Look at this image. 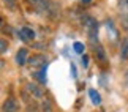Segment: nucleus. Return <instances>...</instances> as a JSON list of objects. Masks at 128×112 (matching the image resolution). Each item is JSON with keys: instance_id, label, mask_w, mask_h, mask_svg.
Segmentation results:
<instances>
[{"instance_id": "1", "label": "nucleus", "mask_w": 128, "mask_h": 112, "mask_svg": "<svg viewBox=\"0 0 128 112\" xmlns=\"http://www.w3.org/2000/svg\"><path fill=\"white\" fill-rule=\"evenodd\" d=\"M28 65H30L32 70H41L43 66L48 65V60H46V57H44V55L36 54V55H33V57L28 58Z\"/></svg>"}, {"instance_id": "2", "label": "nucleus", "mask_w": 128, "mask_h": 112, "mask_svg": "<svg viewBox=\"0 0 128 112\" xmlns=\"http://www.w3.org/2000/svg\"><path fill=\"white\" fill-rule=\"evenodd\" d=\"M119 11L122 16V22L128 28V0H119Z\"/></svg>"}, {"instance_id": "3", "label": "nucleus", "mask_w": 128, "mask_h": 112, "mask_svg": "<svg viewBox=\"0 0 128 112\" xmlns=\"http://www.w3.org/2000/svg\"><path fill=\"white\" fill-rule=\"evenodd\" d=\"M3 112H18L19 109V106H18V101L13 98V96H10V98L5 100V103H3Z\"/></svg>"}, {"instance_id": "4", "label": "nucleus", "mask_w": 128, "mask_h": 112, "mask_svg": "<svg viewBox=\"0 0 128 112\" xmlns=\"http://www.w3.org/2000/svg\"><path fill=\"white\" fill-rule=\"evenodd\" d=\"M27 57H28V49H26V47H21V49L16 52V63H18L19 66L26 65Z\"/></svg>"}, {"instance_id": "5", "label": "nucleus", "mask_w": 128, "mask_h": 112, "mask_svg": "<svg viewBox=\"0 0 128 112\" xmlns=\"http://www.w3.org/2000/svg\"><path fill=\"white\" fill-rule=\"evenodd\" d=\"M19 36H21L24 41L33 40V38H35V30H33V28H30V27H22L21 32H19Z\"/></svg>"}, {"instance_id": "6", "label": "nucleus", "mask_w": 128, "mask_h": 112, "mask_svg": "<svg viewBox=\"0 0 128 112\" xmlns=\"http://www.w3.org/2000/svg\"><path fill=\"white\" fill-rule=\"evenodd\" d=\"M26 90H27L32 96H35V98H43V90H41L36 84H28V85L26 87Z\"/></svg>"}, {"instance_id": "7", "label": "nucleus", "mask_w": 128, "mask_h": 112, "mask_svg": "<svg viewBox=\"0 0 128 112\" xmlns=\"http://www.w3.org/2000/svg\"><path fill=\"white\" fill-rule=\"evenodd\" d=\"M33 6H36L40 11H46L49 8V0H28Z\"/></svg>"}, {"instance_id": "8", "label": "nucleus", "mask_w": 128, "mask_h": 112, "mask_svg": "<svg viewBox=\"0 0 128 112\" xmlns=\"http://www.w3.org/2000/svg\"><path fill=\"white\" fill-rule=\"evenodd\" d=\"M120 58L122 60H128V38H124L120 44Z\"/></svg>"}, {"instance_id": "9", "label": "nucleus", "mask_w": 128, "mask_h": 112, "mask_svg": "<svg viewBox=\"0 0 128 112\" xmlns=\"http://www.w3.org/2000/svg\"><path fill=\"white\" fill-rule=\"evenodd\" d=\"M46 68H48V65H46V66H43L40 71H36L35 74H33V76H35L36 79H38V82H40L41 85H44V84L48 82V81H46Z\"/></svg>"}, {"instance_id": "10", "label": "nucleus", "mask_w": 128, "mask_h": 112, "mask_svg": "<svg viewBox=\"0 0 128 112\" xmlns=\"http://www.w3.org/2000/svg\"><path fill=\"white\" fill-rule=\"evenodd\" d=\"M88 96H90L92 103L95 104V106H98V104L101 103V96H100V93H98L95 89H90V90H88Z\"/></svg>"}, {"instance_id": "11", "label": "nucleus", "mask_w": 128, "mask_h": 112, "mask_svg": "<svg viewBox=\"0 0 128 112\" xmlns=\"http://www.w3.org/2000/svg\"><path fill=\"white\" fill-rule=\"evenodd\" d=\"M93 49H95V52H96L98 60H100V62H106V52H104V49H103V46H101V44L93 46Z\"/></svg>"}, {"instance_id": "12", "label": "nucleus", "mask_w": 128, "mask_h": 112, "mask_svg": "<svg viewBox=\"0 0 128 112\" xmlns=\"http://www.w3.org/2000/svg\"><path fill=\"white\" fill-rule=\"evenodd\" d=\"M73 49H74V52H76V54H84V49H86V46L82 44V43L76 41L74 44H73Z\"/></svg>"}, {"instance_id": "13", "label": "nucleus", "mask_w": 128, "mask_h": 112, "mask_svg": "<svg viewBox=\"0 0 128 112\" xmlns=\"http://www.w3.org/2000/svg\"><path fill=\"white\" fill-rule=\"evenodd\" d=\"M3 2V5L6 8H10V9H16V6H18V2L16 0H2Z\"/></svg>"}, {"instance_id": "14", "label": "nucleus", "mask_w": 128, "mask_h": 112, "mask_svg": "<svg viewBox=\"0 0 128 112\" xmlns=\"http://www.w3.org/2000/svg\"><path fill=\"white\" fill-rule=\"evenodd\" d=\"M0 43H2V49L0 51H2V54H5V52H6V40H2Z\"/></svg>"}, {"instance_id": "15", "label": "nucleus", "mask_w": 128, "mask_h": 112, "mask_svg": "<svg viewBox=\"0 0 128 112\" xmlns=\"http://www.w3.org/2000/svg\"><path fill=\"white\" fill-rule=\"evenodd\" d=\"M82 63H84V66H87V65H88V57H87V55L82 57Z\"/></svg>"}, {"instance_id": "16", "label": "nucleus", "mask_w": 128, "mask_h": 112, "mask_svg": "<svg viewBox=\"0 0 128 112\" xmlns=\"http://www.w3.org/2000/svg\"><path fill=\"white\" fill-rule=\"evenodd\" d=\"M71 71H73V76L76 77V66L74 65H71Z\"/></svg>"}, {"instance_id": "17", "label": "nucleus", "mask_w": 128, "mask_h": 112, "mask_svg": "<svg viewBox=\"0 0 128 112\" xmlns=\"http://www.w3.org/2000/svg\"><path fill=\"white\" fill-rule=\"evenodd\" d=\"M81 2H82V3H90L92 0H81Z\"/></svg>"}, {"instance_id": "18", "label": "nucleus", "mask_w": 128, "mask_h": 112, "mask_svg": "<svg viewBox=\"0 0 128 112\" xmlns=\"http://www.w3.org/2000/svg\"><path fill=\"white\" fill-rule=\"evenodd\" d=\"M125 81H126V84H128V71H126V74H125Z\"/></svg>"}]
</instances>
